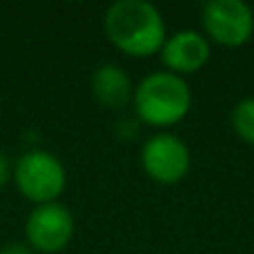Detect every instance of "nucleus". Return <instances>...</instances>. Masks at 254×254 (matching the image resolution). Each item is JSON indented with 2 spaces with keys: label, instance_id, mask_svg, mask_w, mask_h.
Here are the masks:
<instances>
[{
  "label": "nucleus",
  "instance_id": "nucleus-4",
  "mask_svg": "<svg viewBox=\"0 0 254 254\" xmlns=\"http://www.w3.org/2000/svg\"><path fill=\"white\" fill-rule=\"evenodd\" d=\"M198 20L210 43L228 49L243 47L254 36V11L243 0H207Z\"/></svg>",
  "mask_w": 254,
  "mask_h": 254
},
{
  "label": "nucleus",
  "instance_id": "nucleus-11",
  "mask_svg": "<svg viewBox=\"0 0 254 254\" xmlns=\"http://www.w3.org/2000/svg\"><path fill=\"white\" fill-rule=\"evenodd\" d=\"M0 254H34V250L25 241H11L0 248Z\"/></svg>",
  "mask_w": 254,
  "mask_h": 254
},
{
  "label": "nucleus",
  "instance_id": "nucleus-1",
  "mask_svg": "<svg viewBox=\"0 0 254 254\" xmlns=\"http://www.w3.org/2000/svg\"><path fill=\"white\" fill-rule=\"evenodd\" d=\"M107 40L129 58H149L167 38L165 18L147 0H116L103 16Z\"/></svg>",
  "mask_w": 254,
  "mask_h": 254
},
{
  "label": "nucleus",
  "instance_id": "nucleus-5",
  "mask_svg": "<svg viewBox=\"0 0 254 254\" xmlns=\"http://www.w3.org/2000/svg\"><path fill=\"white\" fill-rule=\"evenodd\" d=\"M140 167L156 185H179L192 167L188 143L174 131H156L140 147Z\"/></svg>",
  "mask_w": 254,
  "mask_h": 254
},
{
  "label": "nucleus",
  "instance_id": "nucleus-6",
  "mask_svg": "<svg viewBox=\"0 0 254 254\" xmlns=\"http://www.w3.org/2000/svg\"><path fill=\"white\" fill-rule=\"evenodd\" d=\"M74 214L61 201L34 205L25 219V243L34 252L58 254L74 239Z\"/></svg>",
  "mask_w": 254,
  "mask_h": 254
},
{
  "label": "nucleus",
  "instance_id": "nucleus-8",
  "mask_svg": "<svg viewBox=\"0 0 254 254\" xmlns=\"http://www.w3.org/2000/svg\"><path fill=\"white\" fill-rule=\"evenodd\" d=\"M92 96L105 110H121L134 96V83L123 67L114 63H103L92 71Z\"/></svg>",
  "mask_w": 254,
  "mask_h": 254
},
{
  "label": "nucleus",
  "instance_id": "nucleus-2",
  "mask_svg": "<svg viewBox=\"0 0 254 254\" xmlns=\"http://www.w3.org/2000/svg\"><path fill=\"white\" fill-rule=\"evenodd\" d=\"M136 119L158 131H170L192 110V89L185 78L170 71H152L134 85L131 96Z\"/></svg>",
  "mask_w": 254,
  "mask_h": 254
},
{
  "label": "nucleus",
  "instance_id": "nucleus-3",
  "mask_svg": "<svg viewBox=\"0 0 254 254\" xmlns=\"http://www.w3.org/2000/svg\"><path fill=\"white\" fill-rule=\"evenodd\" d=\"M13 183L18 192L34 205L58 201L67 188V170L56 154L47 149H29L13 163Z\"/></svg>",
  "mask_w": 254,
  "mask_h": 254
},
{
  "label": "nucleus",
  "instance_id": "nucleus-9",
  "mask_svg": "<svg viewBox=\"0 0 254 254\" xmlns=\"http://www.w3.org/2000/svg\"><path fill=\"white\" fill-rule=\"evenodd\" d=\"M230 125L232 131L246 145L254 147V96L241 98L230 112Z\"/></svg>",
  "mask_w": 254,
  "mask_h": 254
},
{
  "label": "nucleus",
  "instance_id": "nucleus-7",
  "mask_svg": "<svg viewBox=\"0 0 254 254\" xmlns=\"http://www.w3.org/2000/svg\"><path fill=\"white\" fill-rule=\"evenodd\" d=\"M212 43L198 29H179L170 34L163 43L158 58L165 71L181 78L201 71L210 63Z\"/></svg>",
  "mask_w": 254,
  "mask_h": 254
},
{
  "label": "nucleus",
  "instance_id": "nucleus-10",
  "mask_svg": "<svg viewBox=\"0 0 254 254\" xmlns=\"http://www.w3.org/2000/svg\"><path fill=\"white\" fill-rule=\"evenodd\" d=\"M11 176H13V163H11V158H9L4 152H0V190H2L4 185L11 181Z\"/></svg>",
  "mask_w": 254,
  "mask_h": 254
}]
</instances>
